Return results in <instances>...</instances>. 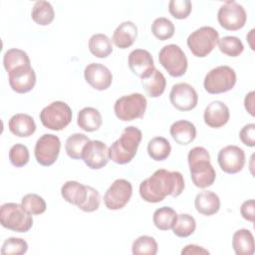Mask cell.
<instances>
[{"label":"cell","instance_id":"cell-9","mask_svg":"<svg viewBox=\"0 0 255 255\" xmlns=\"http://www.w3.org/2000/svg\"><path fill=\"white\" fill-rule=\"evenodd\" d=\"M246 12L242 5L236 1H225L217 13L218 23L228 31H237L246 23Z\"/></svg>","mask_w":255,"mask_h":255},{"label":"cell","instance_id":"cell-6","mask_svg":"<svg viewBox=\"0 0 255 255\" xmlns=\"http://www.w3.org/2000/svg\"><path fill=\"white\" fill-rule=\"evenodd\" d=\"M219 34L210 26H203L192 32L187 38V46L190 52L198 58L209 55L218 44Z\"/></svg>","mask_w":255,"mask_h":255},{"label":"cell","instance_id":"cell-5","mask_svg":"<svg viewBox=\"0 0 255 255\" xmlns=\"http://www.w3.org/2000/svg\"><path fill=\"white\" fill-rule=\"evenodd\" d=\"M73 113L68 104L56 101L45 107L40 113L42 125L52 130H62L71 123Z\"/></svg>","mask_w":255,"mask_h":255},{"label":"cell","instance_id":"cell-10","mask_svg":"<svg viewBox=\"0 0 255 255\" xmlns=\"http://www.w3.org/2000/svg\"><path fill=\"white\" fill-rule=\"evenodd\" d=\"M60 148V138L55 134L45 133L38 138L35 144V158L39 164L43 166H50L57 160Z\"/></svg>","mask_w":255,"mask_h":255},{"label":"cell","instance_id":"cell-46","mask_svg":"<svg viewBox=\"0 0 255 255\" xmlns=\"http://www.w3.org/2000/svg\"><path fill=\"white\" fill-rule=\"evenodd\" d=\"M254 96L255 93L254 91H251L250 93H248L244 99V106L246 111L252 116L254 117Z\"/></svg>","mask_w":255,"mask_h":255},{"label":"cell","instance_id":"cell-27","mask_svg":"<svg viewBox=\"0 0 255 255\" xmlns=\"http://www.w3.org/2000/svg\"><path fill=\"white\" fill-rule=\"evenodd\" d=\"M141 85L147 96L157 98L163 94L166 87V80L160 71L154 69L147 78L141 79Z\"/></svg>","mask_w":255,"mask_h":255},{"label":"cell","instance_id":"cell-20","mask_svg":"<svg viewBox=\"0 0 255 255\" xmlns=\"http://www.w3.org/2000/svg\"><path fill=\"white\" fill-rule=\"evenodd\" d=\"M137 37V27L131 21L121 23L114 31L112 41L120 49L129 48Z\"/></svg>","mask_w":255,"mask_h":255},{"label":"cell","instance_id":"cell-36","mask_svg":"<svg viewBox=\"0 0 255 255\" xmlns=\"http://www.w3.org/2000/svg\"><path fill=\"white\" fill-rule=\"evenodd\" d=\"M173 23L165 17L156 18L151 24V33L160 41L170 39L174 34Z\"/></svg>","mask_w":255,"mask_h":255},{"label":"cell","instance_id":"cell-18","mask_svg":"<svg viewBox=\"0 0 255 255\" xmlns=\"http://www.w3.org/2000/svg\"><path fill=\"white\" fill-rule=\"evenodd\" d=\"M86 82L95 90L104 91L110 88L113 82L112 72L100 63L89 64L84 71Z\"/></svg>","mask_w":255,"mask_h":255},{"label":"cell","instance_id":"cell-11","mask_svg":"<svg viewBox=\"0 0 255 255\" xmlns=\"http://www.w3.org/2000/svg\"><path fill=\"white\" fill-rule=\"evenodd\" d=\"M132 194L131 183L124 178L116 179L104 195V202L108 209L119 210L124 208Z\"/></svg>","mask_w":255,"mask_h":255},{"label":"cell","instance_id":"cell-30","mask_svg":"<svg viewBox=\"0 0 255 255\" xmlns=\"http://www.w3.org/2000/svg\"><path fill=\"white\" fill-rule=\"evenodd\" d=\"M171 151L170 142L162 136H155L148 141L147 153L151 159L161 161L166 159Z\"/></svg>","mask_w":255,"mask_h":255},{"label":"cell","instance_id":"cell-24","mask_svg":"<svg viewBox=\"0 0 255 255\" xmlns=\"http://www.w3.org/2000/svg\"><path fill=\"white\" fill-rule=\"evenodd\" d=\"M87 185H84L75 180H69L61 187L62 197L69 203L80 206L87 197Z\"/></svg>","mask_w":255,"mask_h":255},{"label":"cell","instance_id":"cell-34","mask_svg":"<svg viewBox=\"0 0 255 255\" xmlns=\"http://www.w3.org/2000/svg\"><path fill=\"white\" fill-rule=\"evenodd\" d=\"M196 228L195 219L186 213H182L177 215L176 220L172 226L173 233L180 238H185L190 236Z\"/></svg>","mask_w":255,"mask_h":255},{"label":"cell","instance_id":"cell-2","mask_svg":"<svg viewBox=\"0 0 255 255\" xmlns=\"http://www.w3.org/2000/svg\"><path fill=\"white\" fill-rule=\"evenodd\" d=\"M142 137L141 130L135 127H128L121 136L109 148L110 159L118 164H126L135 156Z\"/></svg>","mask_w":255,"mask_h":255},{"label":"cell","instance_id":"cell-40","mask_svg":"<svg viewBox=\"0 0 255 255\" xmlns=\"http://www.w3.org/2000/svg\"><path fill=\"white\" fill-rule=\"evenodd\" d=\"M30 154L26 145L21 143L14 144L9 150V159L15 167H22L29 161Z\"/></svg>","mask_w":255,"mask_h":255},{"label":"cell","instance_id":"cell-35","mask_svg":"<svg viewBox=\"0 0 255 255\" xmlns=\"http://www.w3.org/2000/svg\"><path fill=\"white\" fill-rule=\"evenodd\" d=\"M157 243L151 236L142 235L136 238L131 246L133 255H155L157 253Z\"/></svg>","mask_w":255,"mask_h":255},{"label":"cell","instance_id":"cell-37","mask_svg":"<svg viewBox=\"0 0 255 255\" xmlns=\"http://www.w3.org/2000/svg\"><path fill=\"white\" fill-rule=\"evenodd\" d=\"M218 47L221 53L233 58L238 57L244 50L243 43L235 36H225L219 39Z\"/></svg>","mask_w":255,"mask_h":255},{"label":"cell","instance_id":"cell-14","mask_svg":"<svg viewBox=\"0 0 255 255\" xmlns=\"http://www.w3.org/2000/svg\"><path fill=\"white\" fill-rule=\"evenodd\" d=\"M220 168L229 174L241 171L245 165V153L237 145H227L220 149L217 155Z\"/></svg>","mask_w":255,"mask_h":255},{"label":"cell","instance_id":"cell-13","mask_svg":"<svg viewBox=\"0 0 255 255\" xmlns=\"http://www.w3.org/2000/svg\"><path fill=\"white\" fill-rule=\"evenodd\" d=\"M82 159L92 169H101L110 160L109 147L101 140H90L86 143L82 152Z\"/></svg>","mask_w":255,"mask_h":255},{"label":"cell","instance_id":"cell-15","mask_svg":"<svg viewBox=\"0 0 255 255\" xmlns=\"http://www.w3.org/2000/svg\"><path fill=\"white\" fill-rule=\"evenodd\" d=\"M190 176L193 184L199 188L211 186L216 178V172L210 159L202 158L188 162Z\"/></svg>","mask_w":255,"mask_h":255},{"label":"cell","instance_id":"cell-4","mask_svg":"<svg viewBox=\"0 0 255 255\" xmlns=\"http://www.w3.org/2000/svg\"><path fill=\"white\" fill-rule=\"evenodd\" d=\"M147 101L142 94L133 93L118 99L114 106L117 118L123 122L141 119L145 113Z\"/></svg>","mask_w":255,"mask_h":255},{"label":"cell","instance_id":"cell-1","mask_svg":"<svg viewBox=\"0 0 255 255\" xmlns=\"http://www.w3.org/2000/svg\"><path fill=\"white\" fill-rule=\"evenodd\" d=\"M184 189V179L179 171H168L164 168L155 170L151 176L139 184L141 198L150 203L162 201L167 195L177 197Z\"/></svg>","mask_w":255,"mask_h":255},{"label":"cell","instance_id":"cell-26","mask_svg":"<svg viewBox=\"0 0 255 255\" xmlns=\"http://www.w3.org/2000/svg\"><path fill=\"white\" fill-rule=\"evenodd\" d=\"M232 247L237 255H252L255 249L252 233L244 228L237 230L232 237Z\"/></svg>","mask_w":255,"mask_h":255},{"label":"cell","instance_id":"cell-31","mask_svg":"<svg viewBox=\"0 0 255 255\" xmlns=\"http://www.w3.org/2000/svg\"><path fill=\"white\" fill-rule=\"evenodd\" d=\"M177 217L175 210L168 206H162L157 208L152 216L153 224L159 230L165 231L172 228Z\"/></svg>","mask_w":255,"mask_h":255},{"label":"cell","instance_id":"cell-44","mask_svg":"<svg viewBox=\"0 0 255 255\" xmlns=\"http://www.w3.org/2000/svg\"><path fill=\"white\" fill-rule=\"evenodd\" d=\"M240 213L242 217L250 222L254 221V200L249 199L244 201L240 207Z\"/></svg>","mask_w":255,"mask_h":255},{"label":"cell","instance_id":"cell-32","mask_svg":"<svg viewBox=\"0 0 255 255\" xmlns=\"http://www.w3.org/2000/svg\"><path fill=\"white\" fill-rule=\"evenodd\" d=\"M3 65L5 70L9 73L18 67L29 66L30 59L28 54L25 51L13 48V49H9L4 54Z\"/></svg>","mask_w":255,"mask_h":255},{"label":"cell","instance_id":"cell-16","mask_svg":"<svg viewBox=\"0 0 255 255\" xmlns=\"http://www.w3.org/2000/svg\"><path fill=\"white\" fill-rule=\"evenodd\" d=\"M8 76L11 89L18 94L28 93L36 85V74L31 65L18 67L9 72Z\"/></svg>","mask_w":255,"mask_h":255},{"label":"cell","instance_id":"cell-33","mask_svg":"<svg viewBox=\"0 0 255 255\" xmlns=\"http://www.w3.org/2000/svg\"><path fill=\"white\" fill-rule=\"evenodd\" d=\"M90 140L91 139L84 133L76 132L71 134L67 138L65 144V149L68 156L71 157L72 159H82L83 148L86 145V143Z\"/></svg>","mask_w":255,"mask_h":255},{"label":"cell","instance_id":"cell-45","mask_svg":"<svg viewBox=\"0 0 255 255\" xmlns=\"http://www.w3.org/2000/svg\"><path fill=\"white\" fill-rule=\"evenodd\" d=\"M181 254L182 255H200V254H209V251L201 246L189 244V245H186L181 250Z\"/></svg>","mask_w":255,"mask_h":255},{"label":"cell","instance_id":"cell-19","mask_svg":"<svg viewBox=\"0 0 255 255\" xmlns=\"http://www.w3.org/2000/svg\"><path fill=\"white\" fill-rule=\"evenodd\" d=\"M230 118L228 107L221 101L211 102L204 111V123L213 128H218L225 126Z\"/></svg>","mask_w":255,"mask_h":255},{"label":"cell","instance_id":"cell-28","mask_svg":"<svg viewBox=\"0 0 255 255\" xmlns=\"http://www.w3.org/2000/svg\"><path fill=\"white\" fill-rule=\"evenodd\" d=\"M33 21L41 26H47L52 23L55 18V11L51 3L48 1H37L31 12Z\"/></svg>","mask_w":255,"mask_h":255},{"label":"cell","instance_id":"cell-17","mask_svg":"<svg viewBox=\"0 0 255 255\" xmlns=\"http://www.w3.org/2000/svg\"><path fill=\"white\" fill-rule=\"evenodd\" d=\"M128 68L140 79L147 78L155 69L151 54L143 49H135L128 55Z\"/></svg>","mask_w":255,"mask_h":255},{"label":"cell","instance_id":"cell-7","mask_svg":"<svg viewBox=\"0 0 255 255\" xmlns=\"http://www.w3.org/2000/svg\"><path fill=\"white\" fill-rule=\"evenodd\" d=\"M236 84V73L229 66H218L210 70L203 82L207 93L215 95L226 93L233 89Z\"/></svg>","mask_w":255,"mask_h":255},{"label":"cell","instance_id":"cell-25","mask_svg":"<svg viewBox=\"0 0 255 255\" xmlns=\"http://www.w3.org/2000/svg\"><path fill=\"white\" fill-rule=\"evenodd\" d=\"M103 123L101 113L92 107L83 108L78 113L77 124L85 131H95L98 130Z\"/></svg>","mask_w":255,"mask_h":255},{"label":"cell","instance_id":"cell-12","mask_svg":"<svg viewBox=\"0 0 255 255\" xmlns=\"http://www.w3.org/2000/svg\"><path fill=\"white\" fill-rule=\"evenodd\" d=\"M171 105L178 111H191L197 106L198 95L195 89L187 83H178L172 86L169 93Z\"/></svg>","mask_w":255,"mask_h":255},{"label":"cell","instance_id":"cell-39","mask_svg":"<svg viewBox=\"0 0 255 255\" xmlns=\"http://www.w3.org/2000/svg\"><path fill=\"white\" fill-rule=\"evenodd\" d=\"M28 250V243L22 238L9 237L7 238L1 247L2 255H22Z\"/></svg>","mask_w":255,"mask_h":255},{"label":"cell","instance_id":"cell-22","mask_svg":"<svg viewBox=\"0 0 255 255\" xmlns=\"http://www.w3.org/2000/svg\"><path fill=\"white\" fill-rule=\"evenodd\" d=\"M169 132L173 140L181 145L189 144L196 137L195 126L191 122L185 120L173 123L170 127Z\"/></svg>","mask_w":255,"mask_h":255},{"label":"cell","instance_id":"cell-23","mask_svg":"<svg viewBox=\"0 0 255 255\" xmlns=\"http://www.w3.org/2000/svg\"><path fill=\"white\" fill-rule=\"evenodd\" d=\"M195 209L202 215L211 216L220 209L219 196L212 191L203 190L199 192L194 200Z\"/></svg>","mask_w":255,"mask_h":255},{"label":"cell","instance_id":"cell-42","mask_svg":"<svg viewBox=\"0 0 255 255\" xmlns=\"http://www.w3.org/2000/svg\"><path fill=\"white\" fill-rule=\"evenodd\" d=\"M87 191H88V193H87L86 200L84 201V203H82L78 207L85 212H94L100 206L101 196H100L99 191L92 186L87 185Z\"/></svg>","mask_w":255,"mask_h":255},{"label":"cell","instance_id":"cell-41","mask_svg":"<svg viewBox=\"0 0 255 255\" xmlns=\"http://www.w3.org/2000/svg\"><path fill=\"white\" fill-rule=\"evenodd\" d=\"M192 4L189 0H171L168 3V11L175 19H185L191 13Z\"/></svg>","mask_w":255,"mask_h":255},{"label":"cell","instance_id":"cell-43","mask_svg":"<svg viewBox=\"0 0 255 255\" xmlns=\"http://www.w3.org/2000/svg\"><path fill=\"white\" fill-rule=\"evenodd\" d=\"M239 137L245 145L253 147L255 145V125L248 124L244 126L239 132Z\"/></svg>","mask_w":255,"mask_h":255},{"label":"cell","instance_id":"cell-21","mask_svg":"<svg viewBox=\"0 0 255 255\" xmlns=\"http://www.w3.org/2000/svg\"><path fill=\"white\" fill-rule=\"evenodd\" d=\"M10 131L19 137H28L36 130L34 119L27 114H16L8 123Z\"/></svg>","mask_w":255,"mask_h":255},{"label":"cell","instance_id":"cell-38","mask_svg":"<svg viewBox=\"0 0 255 255\" xmlns=\"http://www.w3.org/2000/svg\"><path fill=\"white\" fill-rule=\"evenodd\" d=\"M21 205L23 208L32 215H39L46 211L47 205L46 201L38 194L28 193L23 196L21 200Z\"/></svg>","mask_w":255,"mask_h":255},{"label":"cell","instance_id":"cell-8","mask_svg":"<svg viewBox=\"0 0 255 255\" xmlns=\"http://www.w3.org/2000/svg\"><path fill=\"white\" fill-rule=\"evenodd\" d=\"M158 61L171 77H181L187 70V58L181 48L175 44L161 48Z\"/></svg>","mask_w":255,"mask_h":255},{"label":"cell","instance_id":"cell-3","mask_svg":"<svg viewBox=\"0 0 255 255\" xmlns=\"http://www.w3.org/2000/svg\"><path fill=\"white\" fill-rule=\"evenodd\" d=\"M1 225L14 232H27L33 226L32 214L28 213L21 204L8 202L0 207Z\"/></svg>","mask_w":255,"mask_h":255},{"label":"cell","instance_id":"cell-29","mask_svg":"<svg viewBox=\"0 0 255 255\" xmlns=\"http://www.w3.org/2000/svg\"><path fill=\"white\" fill-rule=\"evenodd\" d=\"M89 50L97 58H107L113 52L112 42L105 34H94L89 40Z\"/></svg>","mask_w":255,"mask_h":255}]
</instances>
